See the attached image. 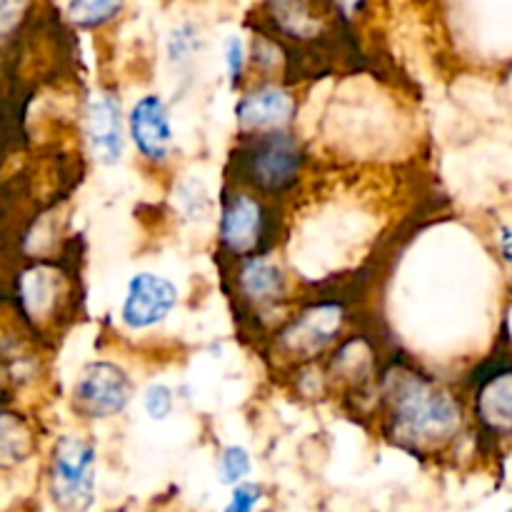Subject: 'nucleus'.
<instances>
[{
    "label": "nucleus",
    "mask_w": 512,
    "mask_h": 512,
    "mask_svg": "<svg viewBox=\"0 0 512 512\" xmlns=\"http://www.w3.org/2000/svg\"><path fill=\"white\" fill-rule=\"evenodd\" d=\"M130 135L145 158L163 160L168 155L173 128H170L163 100L155 95H145L143 100L135 103L133 113H130Z\"/></svg>",
    "instance_id": "5"
},
{
    "label": "nucleus",
    "mask_w": 512,
    "mask_h": 512,
    "mask_svg": "<svg viewBox=\"0 0 512 512\" xmlns=\"http://www.w3.org/2000/svg\"><path fill=\"white\" fill-rule=\"evenodd\" d=\"M125 0H68V15L80 28H98L123 10Z\"/></svg>",
    "instance_id": "14"
},
{
    "label": "nucleus",
    "mask_w": 512,
    "mask_h": 512,
    "mask_svg": "<svg viewBox=\"0 0 512 512\" xmlns=\"http://www.w3.org/2000/svg\"><path fill=\"white\" fill-rule=\"evenodd\" d=\"M290 118H293V100L278 88L255 90L238 105V120L245 128H278Z\"/></svg>",
    "instance_id": "7"
},
{
    "label": "nucleus",
    "mask_w": 512,
    "mask_h": 512,
    "mask_svg": "<svg viewBox=\"0 0 512 512\" xmlns=\"http://www.w3.org/2000/svg\"><path fill=\"white\" fill-rule=\"evenodd\" d=\"M145 410L153 420H165L173 410V393L165 385H150L145 393Z\"/></svg>",
    "instance_id": "17"
},
{
    "label": "nucleus",
    "mask_w": 512,
    "mask_h": 512,
    "mask_svg": "<svg viewBox=\"0 0 512 512\" xmlns=\"http://www.w3.org/2000/svg\"><path fill=\"white\" fill-rule=\"evenodd\" d=\"M193 45H195L193 28H190V25H183V28L175 30L173 38H170V53H173V58H188Z\"/></svg>",
    "instance_id": "19"
},
{
    "label": "nucleus",
    "mask_w": 512,
    "mask_h": 512,
    "mask_svg": "<svg viewBox=\"0 0 512 512\" xmlns=\"http://www.w3.org/2000/svg\"><path fill=\"white\" fill-rule=\"evenodd\" d=\"M460 423V410L450 395L420 378H405L395 390V430L413 445L440 443Z\"/></svg>",
    "instance_id": "1"
},
{
    "label": "nucleus",
    "mask_w": 512,
    "mask_h": 512,
    "mask_svg": "<svg viewBox=\"0 0 512 512\" xmlns=\"http://www.w3.org/2000/svg\"><path fill=\"white\" fill-rule=\"evenodd\" d=\"M278 23L293 35H308L315 28L308 0H270Z\"/></svg>",
    "instance_id": "15"
},
{
    "label": "nucleus",
    "mask_w": 512,
    "mask_h": 512,
    "mask_svg": "<svg viewBox=\"0 0 512 512\" xmlns=\"http://www.w3.org/2000/svg\"><path fill=\"white\" fill-rule=\"evenodd\" d=\"M78 405L93 418H108L120 413L130 400V380L113 363H95L85 368L78 388Z\"/></svg>",
    "instance_id": "3"
},
{
    "label": "nucleus",
    "mask_w": 512,
    "mask_h": 512,
    "mask_svg": "<svg viewBox=\"0 0 512 512\" xmlns=\"http://www.w3.org/2000/svg\"><path fill=\"white\" fill-rule=\"evenodd\" d=\"M95 450L80 438H60L53 455V498L68 510L93 503Z\"/></svg>",
    "instance_id": "2"
},
{
    "label": "nucleus",
    "mask_w": 512,
    "mask_h": 512,
    "mask_svg": "<svg viewBox=\"0 0 512 512\" xmlns=\"http://www.w3.org/2000/svg\"><path fill=\"white\" fill-rule=\"evenodd\" d=\"M258 500H260L258 485H238V488L233 490V503H230V510L245 512L253 508Z\"/></svg>",
    "instance_id": "20"
},
{
    "label": "nucleus",
    "mask_w": 512,
    "mask_h": 512,
    "mask_svg": "<svg viewBox=\"0 0 512 512\" xmlns=\"http://www.w3.org/2000/svg\"><path fill=\"white\" fill-rule=\"evenodd\" d=\"M178 293L170 280L153 273H140L130 280L128 295L123 303V320L128 328L143 330L153 328L160 320L168 318Z\"/></svg>",
    "instance_id": "4"
},
{
    "label": "nucleus",
    "mask_w": 512,
    "mask_h": 512,
    "mask_svg": "<svg viewBox=\"0 0 512 512\" xmlns=\"http://www.w3.org/2000/svg\"><path fill=\"white\" fill-rule=\"evenodd\" d=\"M25 8V0H0V35L15 25Z\"/></svg>",
    "instance_id": "21"
},
{
    "label": "nucleus",
    "mask_w": 512,
    "mask_h": 512,
    "mask_svg": "<svg viewBox=\"0 0 512 512\" xmlns=\"http://www.w3.org/2000/svg\"><path fill=\"white\" fill-rule=\"evenodd\" d=\"M250 473V455L245 448L230 445L220 458V480L228 485H238Z\"/></svg>",
    "instance_id": "16"
},
{
    "label": "nucleus",
    "mask_w": 512,
    "mask_h": 512,
    "mask_svg": "<svg viewBox=\"0 0 512 512\" xmlns=\"http://www.w3.org/2000/svg\"><path fill=\"white\" fill-rule=\"evenodd\" d=\"M260 235V205L255 200L235 198L223 218V240L235 253H248Z\"/></svg>",
    "instance_id": "9"
},
{
    "label": "nucleus",
    "mask_w": 512,
    "mask_h": 512,
    "mask_svg": "<svg viewBox=\"0 0 512 512\" xmlns=\"http://www.w3.org/2000/svg\"><path fill=\"white\" fill-rule=\"evenodd\" d=\"M30 455V430L18 415L0 413V468L15 465Z\"/></svg>",
    "instance_id": "12"
},
{
    "label": "nucleus",
    "mask_w": 512,
    "mask_h": 512,
    "mask_svg": "<svg viewBox=\"0 0 512 512\" xmlns=\"http://www.w3.org/2000/svg\"><path fill=\"white\" fill-rule=\"evenodd\" d=\"M298 165L300 158L298 153H295L293 145H290L288 140H273V143H270L268 148L260 150V155L255 158V180H258L263 188L280 190L295 178Z\"/></svg>",
    "instance_id": "8"
},
{
    "label": "nucleus",
    "mask_w": 512,
    "mask_h": 512,
    "mask_svg": "<svg viewBox=\"0 0 512 512\" xmlns=\"http://www.w3.org/2000/svg\"><path fill=\"white\" fill-rule=\"evenodd\" d=\"M225 60H228V70H230V78L238 80L240 73H243V40L238 35H230L228 45H225Z\"/></svg>",
    "instance_id": "18"
},
{
    "label": "nucleus",
    "mask_w": 512,
    "mask_h": 512,
    "mask_svg": "<svg viewBox=\"0 0 512 512\" xmlns=\"http://www.w3.org/2000/svg\"><path fill=\"white\" fill-rule=\"evenodd\" d=\"M88 138L103 163H115L123 155V123L120 108L110 95H100L88 110Z\"/></svg>",
    "instance_id": "6"
},
{
    "label": "nucleus",
    "mask_w": 512,
    "mask_h": 512,
    "mask_svg": "<svg viewBox=\"0 0 512 512\" xmlns=\"http://www.w3.org/2000/svg\"><path fill=\"white\" fill-rule=\"evenodd\" d=\"M243 288L250 298H273L283 288V273L268 260H253L243 270Z\"/></svg>",
    "instance_id": "13"
},
{
    "label": "nucleus",
    "mask_w": 512,
    "mask_h": 512,
    "mask_svg": "<svg viewBox=\"0 0 512 512\" xmlns=\"http://www.w3.org/2000/svg\"><path fill=\"white\" fill-rule=\"evenodd\" d=\"M480 413L490 428L500 430V433H512V375L493 380L483 390Z\"/></svg>",
    "instance_id": "11"
},
{
    "label": "nucleus",
    "mask_w": 512,
    "mask_h": 512,
    "mask_svg": "<svg viewBox=\"0 0 512 512\" xmlns=\"http://www.w3.org/2000/svg\"><path fill=\"white\" fill-rule=\"evenodd\" d=\"M335 3H338L345 13H353V10L360 5V0H335Z\"/></svg>",
    "instance_id": "22"
},
{
    "label": "nucleus",
    "mask_w": 512,
    "mask_h": 512,
    "mask_svg": "<svg viewBox=\"0 0 512 512\" xmlns=\"http://www.w3.org/2000/svg\"><path fill=\"white\" fill-rule=\"evenodd\" d=\"M340 325V310L338 308H315L308 310L303 320L290 330V338H295V348L315 350L323 348Z\"/></svg>",
    "instance_id": "10"
}]
</instances>
